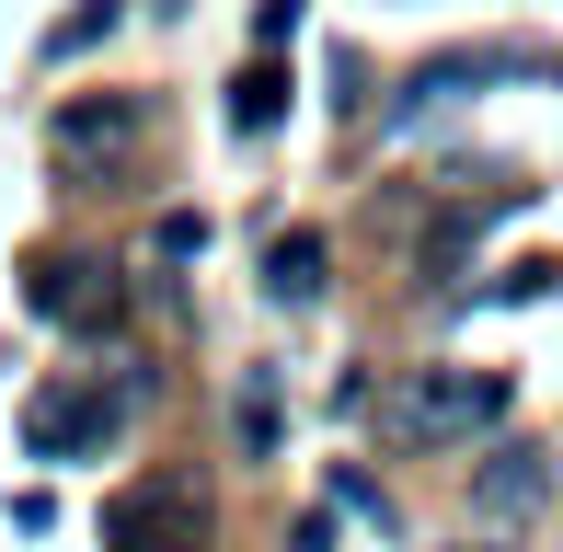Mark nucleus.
Listing matches in <instances>:
<instances>
[{
    "label": "nucleus",
    "instance_id": "obj_4",
    "mask_svg": "<svg viewBox=\"0 0 563 552\" xmlns=\"http://www.w3.org/2000/svg\"><path fill=\"white\" fill-rule=\"evenodd\" d=\"M104 552H208V507H196V484H173V472L126 484L115 507H104Z\"/></svg>",
    "mask_w": 563,
    "mask_h": 552
},
{
    "label": "nucleus",
    "instance_id": "obj_12",
    "mask_svg": "<svg viewBox=\"0 0 563 552\" xmlns=\"http://www.w3.org/2000/svg\"><path fill=\"white\" fill-rule=\"evenodd\" d=\"M334 507H356V518H379V530H391V495H379L368 472H334Z\"/></svg>",
    "mask_w": 563,
    "mask_h": 552
},
{
    "label": "nucleus",
    "instance_id": "obj_11",
    "mask_svg": "<svg viewBox=\"0 0 563 552\" xmlns=\"http://www.w3.org/2000/svg\"><path fill=\"white\" fill-rule=\"evenodd\" d=\"M276 438H288L276 426V380H242V461H276Z\"/></svg>",
    "mask_w": 563,
    "mask_h": 552
},
{
    "label": "nucleus",
    "instance_id": "obj_3",
    "mask_svg": "<svg viewBox=\"0 0 563 552\" xmlns=\"http://www.w3.org/2000/svg\"><path fill=\"white\" fill-rule=\"evenodd\" d=\"M139 404H150V368H126L115 391L104 380H92V391H35V404H23V449H35V461H92Z\"/></svg>",
    "mask_w": 563,
    "mask_h": 552
},
{
    "label": "nucleus",
    "instance_id": "obj_10",
    "mask_svg": "<svg viewBox=\"0 0 563 552\" xmlns=\"http://www.w3.org/2000/svg\"><path fill=\"white\" fill-rule=\"evenodd\" d=\"M115 23H126V0H81V12H69L58 35H46V58H81V46H104Z\"/></svg>",
    "mask_w": 563,
    "mask_h": 552
},
{
    "label": "nucleus",
    "instance_id": "obj_9",
    "mask_svg": "<svg viewBox=\"0 0 563 552\" xmlns=\"http://www.w3.org/2000/svg\"><path fill=\"white\" fill-rule=\"evenodd\" d=\"M276 115H288V69H276V46H265V58L230 81V128H242V139H265Z\"/></svg>",
    "mask_w": 563,
    "mask_h": 552
},
{
    "label": "nucleus",
    "instance_id": "obj_5",
    "mask_svg": "<svg viewBox=\"0 0 563 552\" xmlns=\"http://www.w3.org/2000/svg\"><path fill=\"white\" fill-rule=\"evenodd\" d=\"M23 299H35V322H58V334H92V322H115V265L92 254H35V276H23Z\"/></svg>",
    "mask_w": 563,
    "mask_h": 552
},
{
    "label": "nucleus",
    "instance_id": "obj_2",
    "mask_svg": "<svg viewBox=\"0 0 563 552\" xmlns=\"http://www.w3.org/2000/svg\"><path fill=\"white\" fill-rule=\"evenodd\" d=\"M495 415H506V368H402L391 404H379V438L449 449V438H472V426H495Z\"/></svg>",
    "mask_w": 563,
    "mask_h": 552
},
{
    "label": "nucleus",
    "instance_id": "obj_6",
    "mask_svg": "<svg viewBox=\"0 0 563 552\" xmlns=\"http://www.w3.org/2000/svg\"><path fill=\"white\" fill-rule=\"evenodd\" d=\"M552 495V449H529V438H495L472 461V518H495V530H518L529 507Z\"/></svg>",
    "mask_w": 563,
    "mask_h": 552
},
{
    "label": "nucleus",
    "instance_id": "obj_13",
    "mask_svg": "<svg viewBox=\"0 0 563 552\" xmlns=\"http://www.w3.org/2000/svg\"><path fill=\"white\" fill-rule=\"evenodd\" d=\"M253 46H299V0H253Z\"/></svg>",
    "mask_w": 563,
    "mask_h": 552
},
{
    "label": "nucleus",
    "instance_id": "obj_14",
    "mask_svg": "<svg viewBox=\"0 0 563 552\" xmlns=\"http://www.w3.org/2000/svg\"><path fill=\"white\" fill-rule=\"evenodd\" d=\"M150 242H162V254H208V219H196V208H173V219H162Z\"/></svg>",
    "mask_w": 563,
    "mask_h": 552
},
{
    "label": "nucleus",
    "instance_id": "obj_8",
    "mask_svg": "<svg viewBox=\"0 0 563 552\" xmlns=\"http://www.w3.org/2000/svg\"><path fill=\"white\" fill-rule=\"evenodd\" d=\"M150 128L139 92H115V104H58V162H92V150H126Z\"/></svg>",
    "mask_w": 563,
    "mask_h": 552
},
{
    "label": "nucleus",
    "instance_id": "obj_7",
    "mask_svg": "<svg viewBox=\"0 0 563 552\" xmlns=\"http://www.w3.org/2000/svg\"><path fill=\"white\" fill-rule=\"evenodd\" d=\"M322 265H334V254H322V231H276V242H265V299H276V311H311V299L334 288Z\"/></svg>",
    "mask_w": 563,
    "mask_h": 552
},
{
    "label": "nucleus",
    "instance_id": "obj_1",
    "mask_svg": "<svg viewBox=\"0 0 563 552\" xmlns=\"http://www.w3.org/2000/svg\"><path fill=\"white\" fill-rule=\"evenodd\" d=\"M495 81H563V46H529V35H495V46H438L426 69H402V92H391V115H379V128H426V115L472 104V92H495Z\"/></svg>",
    "mask_w": 563,
    "mask_h": 552
},
{
    "label": "nucleus",
    "instance_id": "obj_15",
    "mask_svg": "<svg viewBox=\"0 0 563 552\" xmlns=\"http://www.w3.org/2000/svg\"><path fill=\"white\" fill-rule=\"evenodd\" d=\"M288 552H334V518L311 507V518H299V541H288Z\"/></svg>",
    "mask_w": 563,
    "mask_h": 552
}]
</instances>
